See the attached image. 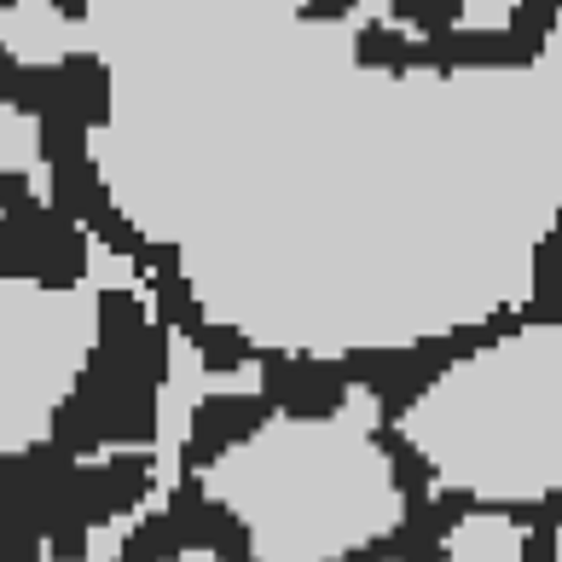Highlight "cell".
Here are the masks:
<instances>
[{
    "label": "cell",
    "mask_w": 562,
    "mask_h": 562,
    "mask_svg": "<svg viewBox=\"0 0 562 562\" xmlns=\"http://www.w3.org/2000/svg\"><path fill=\"white\" fill-rule=\"evenodd\" d=\"M261 394L267 406L290 424H330L348 406V371L342 360H314V353H284V348H261Z\"/></svg>",
    "instance_id": "obj_4"
},
{
    "label": "cell",
    "mask_w": 562,
    "mask_h": 562,
    "mask_svg": "<svg viewBox=\"0 0 562 562\" xmlns=\"http://www.w3.org/2000/svg\"><path fill=\"white\" fill-rule=\"evenodd\" d=\"M279 412L267 406V394H203L192 406V424H186V441L175 452V475H215L233 452H244L249 441H261V429L273 424Z\"/></svg>",
    "instance_id": "obj_3"
},
{
    "label": "cell",
    "mask_w": 562,
    "mask_h": 562,
    "mask_svg": "<svg viewBox=\"0 0 562 562\" xmlns=\"http://www.w3.org/2000/svg\"><path fill=\"white\" fill-rule=\"evenodd\" d=\"M186 348L198 353V366L210 371V378H233V371H244V366L261 360V342L249 337V330L226 325V319H203L192 337H186Z\"/></svg>",
    "instance_id": "obj_7"
},
{
    "label": "cell",
    "mask_w": 562,
    "mask_h": 562,
    "mask_svg": "<svg viewBox=\"0 0 562 562\" xmlns=\"http://www.w3.org/2000/svg\"><path fill=\"white\" fill-rule=\"evenodd\" d=\"M12 7H18V0H0V12H12Z\"/></svg>",
    "instance_id": "obj_12"
},
{
    "label": "cell",
    "mask_w": 562,
    "mask_h": 562,
    "mask_svg": "<svg viewBox=\"0 0 562 562\" xmlns=\"http://www.w3.org/2000/svg\"><path fill=\"white\" fill-rule=\"evenodd\" d=\"M53 12L65 18V24H81V18L93 12V0H53Z\"/></svg>",
    "instance_id": "obj_11"
},
{
    "label": "cell",
    "mask_w": 562,
    "mask_h": 562,
    "mask_svg": "<svg viewBox=\"0 0 562 562\" xmlns=\"http://www.w3.org/2000/svg\"><path fill=\"white\" fill-rule=\"evenodd\" d=\"M360 7H366V0H302L296 18H302V24H342V18H353Z\"/></svg>",
    "instance_id": "obj_10"
},
{
    "label": "cell",
    "mask_w": 562,
    "mask_h": 562,
    "mask_svg": "<svg viewBox=\"0 0 562 562\" xmlns=\"http://www.w3.org/2000/svg\"><path fill=\"white\" fill-rule=\"evenodd\" d=\"M35 203V180L24 169H0V215H18Z\"/></svg>",
    "instance_id": "obj_9"
},
{
    "label": "cell",
    "mask_w": 562,
    "mask_h": 562,
    "mask_svg": "<svg viewBox=\"0 0 562 562\" xmlns=\"http://www.w3.org/2000/svg\"><path fill=\"white\" fill-rule=\"evenodd\" d=\"M65 70V111L81 122V128H105L111 122V65L99 53H65L58 58Z\"/></svg>",
    "instance_id": "obj_6"
},
{
    "label": "cell",
    "mask_w": 562,
    "mask_h": 562,
    "mask_svg": "<svg viewBox=\"0 0 562 562\" xmlns=\"http://www.w3.org/2000/svg\"><path fill=\"white\" fill-rule=\"evenodd\" d=\"M353 65L378 76H412V30L401 24H360L353 30Z\"/></svg>",
    "instance_id": "obj_8"
},
{
    "label": "cell",
    "mask_w": 562,
    "mask_h": 562,
    "mask_svg": "<svg viewBox=\"0 0 562 562\" xmlns=\"http://www.w3.org/2000/svg\"><path fill=\"white\" fill-rule=\"evenodd\" d=\"M522 330H528L522 325V307H505V314L464 319V325L441 330V337H418V342H406V348H353V353H342V371H348L353 389L371 394L378 424H401L452 366H470L475 353L522 337Z\"/></svg>",
    "instance_id": "obj_1"
},
{
    "label": "cell",
    "mask_w": 562,
    "mask_h": 562,
    "mask_svg": "<svg viewBox=\"0 0 562 562\" xmlns=\"http://www.w3.org/2000/svg\"><path fill=\"white\" fill-rule=\"evenodd\" d=\"M93 238L70 226L47 198H35L30 210L0 215V279H30L41 290H76L88 279Z\"/></svg>",
    "instance_id": "obj_2"
},
{
    "label": "cell",
    "mask_w": 562,
    "mask_h": 562,
    "mask_svg": "<svg viewBox=\"0 0 562 562\" xmlns=\"http://www.w3.org/2000/svg\"><path fill=\"white\" fill-rule=\"evenodd\" d=\"M533 41H522L516 30H441V35H412V76L429 70V76H464V70H528L539 65Z\"/></svg>",
    "instance_id": "obj_5"
}]
</instances>
